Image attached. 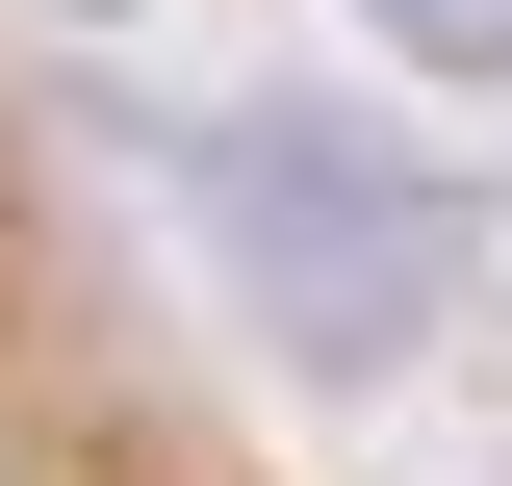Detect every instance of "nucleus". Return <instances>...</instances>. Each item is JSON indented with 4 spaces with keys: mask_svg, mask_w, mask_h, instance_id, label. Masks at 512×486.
Segmentation results:
<instances>
[{
    "mask_svg": "<svg viewBox=\"0 0 512 486\" xmlns=\"http://www.w3.org/2000/svg\"><path fill=\"white\" fill-rule=\"evenodd\" d=\"M205 205L256 231V282H282L308 359H410V307H436V256H461V205L410 180V154H359V128H205Z\"/></svg>",
    "mask_w": 512,
    "mask_h": 486,
    "instance_id": "f257e3e1",
    "label": "nucleus"
},
{
    "mask_svg": "<svg viewBox=\"0 0 512 486\" xmlns=\"http://www.w3.org/2000/svg\"><path fill=\"white\" fill-rule=\"evenodd\" d=\"M384 26H410L436 77H487V52H512V0H384Z\"/></svg>",
    "mask_w": 512,
    "mask_h": 486,
    "instance_id": "f03ea898",
    "label": "nucleus"
}]
</instances>
